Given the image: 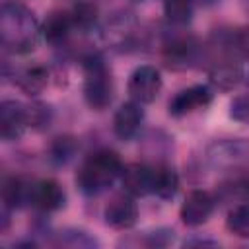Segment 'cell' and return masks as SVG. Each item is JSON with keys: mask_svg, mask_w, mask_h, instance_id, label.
<instances>
[{"mask_svg": "<svg viewBox=\"0 0 249 249\" xmlns=\"http://www.w3.org/2000/svg\"><path fill=\"white\" fill-rule=\"evenodd\" d=\"M41 35V23L35 14L21 2L8 0L0 10V45L6 53L27 54L31 53Z\"/></svg>", "mask_w": 249, "mask_h": 249, "instance_id": "cell-1", "label": "cell"}, {"mask_svg": "<svg viewBox=\"0 0 249 249\" xmlns=\"http://www.w3.org/2000/svg\"><path fill=\"white\" fill-rule=\"evenodd\" d=\"M123 160L113 150H97L89 154L76 173V185L86 196H95L113 187L123 173Z\"/></svg>", "mask_w": 249, "mask_h": 249, "instance_id": "cell-2", "label": "cell"}, {"mask_svg": "<svg viewBox=\"0 0 249 249\" xmlns=\"http://www.w3.org/2000/svg\"><path fill=\"white\" fill-rule=\"evenodd\" d=\"M80 62H82V70H84V84H82L84 101L93 111L107 109L113 101L115 88H113L111 70H109L103 54L97 51H88L80 56Z\"/></svg>", "mask_w": 249, "mask_h": 249, "instance_id": "cell-3", "label": "cell"}, {"mask_svg": "<svg viewBox=\"0 0 249 249\" xmlns=\"http://www.w3.org/2000/svg\"><path fill=\"white\" fill-rule=\"evenodd\" d=\"M210 167L226 173L249 171V138H220L206 146Z\"/></svg>", "mask_w": 249, "mask_h": 249, "instance_id": "cell-4", "label": "cell"}, {"mask_svg": "<svg viewBox=\"0 0 249 249\" xmlns=\"http://www.w3.org/2000/svg\"><path fill=\"white\" fill-rule=\"evenodd\" d=\"M161 56L173 70H187L202 62V43L189 35L167 31L161 39Z\"/></svg>", "mask_w": 249, "mask_h": 249, "instance_id": "cell-5", "label": "cell"}, {"mask_svg": "<svg viewBox=\"0 0 249 249\" xmlns=\"http://www.w3.org/2000/svg\"><path fill=\"white\" fill-rule=\"evenodd\" d=\"M161 86H163V78L160 70L152 64H140L130 72L126 82V91L132 101L140 105H148L156 101V97L161 91Z\"/></svg>", "mask_w": 249, "mask_h": 249, "instance_id": "cell-6", "label": "cell"}, {"mask_svg": "<svg viewBox=\"0 0 249 249\" xmlns=\"http://www.w3.org/2000/svg\"><path fill=\"white\" fill-rule=\"evenodd\" d=\"M142 29L136 21V18L128 12H121L117 16H113L107 25L103 27V37L107 41V45H111L117 51H128L134 49L140 41Z\"/></svg>", "mask_w": 249, "mask_h": 249, "instance_id": "cell-7", "label": "cell"}, {"mask_svg": "<svg viewBox=\"0 0 249 249\" xmlns=\"http://www.w3.org/2000/svg\"><path fill=\"white\" fill-rule=\"evenodd\" d=\"M212 88L206 84H195L189 88L179 89L167 103V113L173 119H181L187 115H193L200 109H206L212 103Z\"/></svg>", "mask_w": 249, "mask_h": 249, "instance_id": "cell-8", "label": "cell"}, {"mask_svg": "<svg viewBox=\"0 0 249 249\" xmlns=\"http://www.w3.org/2000/svg\"><path fill=\"white\" fill-rule=\"evenodd\" d=\"M29 126V107L16 99L0 103V136L4 142H14L23 136Z\"/></svg>", "mask_w": 249, "mask_h": 249, "instance_id": "cell-9", "label": "cell"}, {"mask_svg": "<svg viewBox=\"0 0 249 249\" xmlns=\"http://www.w3.org/2000/svg\"><path fill=\"white\" fill-rule=\"evenodd\" d=\"M216 204L218 202H216V196L212 193L202 191V189H193L185 196V200L179 208V218L185 226L198 228L210 220Z\"/></svg>", "mask_w": 249, "mask_h": 249, "instance_id": "cell-10", "label": "cell"}, {"mask_svg": "<svg viewBox=\"0 0 249 249\" xmlns=\"http://www.w3.org/2000/svg\"><path fill=\"white\" fill-rule=\"evenodd\" d=\"M103 222L113 230H130L138 222V204L132 195H115L103 208Z\"/></svg>", "mask_w": 249, "mask_h": 249, "instance_id": "cell-11", "label": "cell"}, {"mask_svg": "<svg viewBox=\"0 0 249 249\" xmlns=\"http://www.w3.org/2000/svg\"><path fill=\"white\" fill-rule=\"evenodd\" d=\"M31 206L41 214H53L66 206V193L54 179L33 181L31 187Z\"/></svg>", "mask_w": 249, "mask_h": 249, "instance_id": "cell-12", "label": "cell"}, {"mask_svg": "<svg viewBox=\"0 0 249 249\" xmlns=\"http://www.w3.org/2000/svg\"><path fill=\"white\" fill-rule=\"evenodd\" d=\"M72 33H76V29L70 10H54L41 23V35L51 47H58V49L66 47Z\"/></svg>", "mask_w": 249, "mask_h": 249, "instance_id": "cell-13", "label": "cell"}, {"mask_svg": "<svg viewBox=\"0 0 249 249\" xmlns=\"http://www.w3.org/2000/svg\"><path fill=\"white\" fill-rule=\"evenodd\" d=\"M123 191L136 196L152 195L154 191V163H128L121 173Z\"/></svg>", "mask_w": 249, "mask_h": 249, "instance_id": "cell-14", "label": "cell"}, {"mask_svg": "<svg viewBox=\"0 0 249 249\" xmlns=\"http://www.w3.org/2000/svg\"><path fill=\"white\" fill-rule=\"evenodd\" d=\"M142 121H144L142 105L136 103V101H132V99L130 101H124L115 111V117H113V132H115V136L119 140L128 142V140H132L140 132Z\"/></svg>", "mask_w": 249, "mask_h": 249, "instance_id": "cell-15", "label": "cell"}, {"mask_svg": "<svg viewBox=\"0 0 249 249\" xmlns=\"http://www.w3.org/2000/svg\"><path fill=\"white\" fill-rule=\"evenodd\" d=\"M31 187L33 181L10 175L2 183V206L8 210H19L25 206H31Z\"/></svg>", "mask_w": 249, "mask_h": 249, "instance_id": "cell-16", "label": "cell"}, {"mask_svg": "<svg viewBox=\"0 0 249 249\" xmlns=\"http://www.w3.org/2000/svg\"><path fill=\"white\" fill-rule=\"evenodd\" d=\"M216 202H249V171H233L230 173L216 189Z\"/></svg>", "mask_w": 249, "mask_h": 249, "instance_id": "cell-17", "label": "cell"}, {"mask_svg": "<svg viewBox=\"0 0 249 249\" xmlns=\"http://www.w3.org/2000/svg\"><path fill=\"white\" fill-rule=\"evenodd\" d=\"M14 82L18 84V88L27 93V95H39L47 84H49V68L43 66V64H33V66H25V68H19L16 70L14 74Z\"/></svg>", "mask_w": 249, "mask_h": 249, "instance_id": "cell-18", "label": "cell"}, {"mask_svg": "<svg viewBox=\"0 0 249 249\" xmlns=\"http://www.w3.org/2000/svg\"><path fill=\"white\" fill-rule=\"evenodd\" d=\"M179 191V175L167 163H154V191L152 195L169 200Z\"/></svg>", "mask_w": 249, "mask_h": 249, "instance_id": "cell-19", "label": "cell"}, {"mask_svg": "<svg viewBox=\"0 0 249 249\" xmlns=\"http://www.w3.org/2000/svg\"><path fill=\"white\" fill-rule=\"evenodd\" d=\"M70 16L74 21V29L78 33H88L97 23L99 8H97L95 0H76L74 6L70 8Z\"/></svg>", "mask_w": 249, "mask_h": 249, "instance_id": "cell-20", "label": "cell"}, {"mask_svg": "<svg viewBox=\"0 0 249 249\" xmlns=\"http://www.w3.org/2000/svg\"><path fill=\"white\" fill-rule=\"evenodd\" d=\"M76 152H78V140L74 136L62 134L53 138L47 150V158L53 165H66L70 160H74Z\"/></svg>", "mask_w": 249, "mask_h": 249, "instance_id": "cell-21", "label": "cell"}, {"mask_svg": "<svg viewBox=\"0 0 249 249\" xmlns=\"http://www.w3.org/2000/svg\"><path fill=\"white\" fill-rule=\"evenodd\" d=\"M53 243L60 245V247H74V249L76 247L89 249V247H97L99 245V241L91 233H88L84 230H78V228H64V230L56 231L54 237H53Z\"/></svg>", "mask_w": 249, "mask_h": 249, "instance_id": "cell-22", "label": "cell"}, {"mask_svg": "<svg viewBox=\"0 0 249 249\" xmlns=\"http://www.w3.org/2000/svg\"><path fill=\"white\" fill-rule=\"evenodd\" d=\"M196 0H163V16L173 27H183L193 19Z\"/></svg>", "mask_w": 249, "mask_h": 249, "instance_id": "cell-23", "label": "cell"}, {"mask_svg": "<svg viewBox=\"0 0 249 249\" xmlns=\"http://www.w3.org/2000/svg\"><path fill=\"white\" fill-rule=\"evenodd\" d=\"M226 228L239 239H249V202L233 204L226 218Z\"/></svg>", "mask_w": 249, "mask_h": 249, "instance_id": "cell-24", "label": "cell"}, {"mask_svg": "<svg viewBox=\"0 0 249 249\" xmlns=\"http://www.w3.org/2000/svg\"><path fill=\"white\" fill-rule=\"evenodd\" d=\"M230 119L241 124H249V93H239L230 101Z\"/></svg>", "mask_w": 249, "mask_h": 249, "instance_id": "cell-25", "label": "cell"}, {"mask_svg": "<svg viewBox=\"0 0 249 249\" xmlns=\"http://www.w3.org/2000/svg\"><path fill=\"white\" fill-rule=\"evenodd\" d=\"M27 107H29V126L31 128L41 130V128L49 126L53 113L45 103H29Z\"/></svg>", "mask_w": 249, "mask_h": 249, "instance_id": "cell-26", "label": "cell"}, {"mask_svg": "<svg viewBox=\"0 0 249 249\" xmlns=\"http://www.w3.org/2000/svg\"><path fill=\"white\" fill-rule=\"evenodd\" d=\"M231 43H233V49L235 53L249 60V25H241L237 29H231Z\"/></svg>", "mask_w": 249, "mask_h": 249, "instance_id": "cell-27", "label": "cell"}, {"mask_svg": "<svg viewBox=\"0 0 249 249\" xmlns=\"http://www.w3.org/2000/svg\"><path fill=\"white\" fill-rule=\"evenodd\" d=\"M173 230L169 228H158L150 233H146V245L148 247H165L169 243H173Z\"/></svg>", "mask_w": 249, "mask_h": 249, "instance_id": "cell-28", "label": "cell"}, {"mask_svg": "<svg viewBox=\"0 0 249 249\" xmlns=\"http://www.w3.org/2000/svg\"><path fill=\"white\" fill-rule=\"evenodd\" d=\"M185 245H218V241H212V239H187Z\"/></svg>", "mask_w": 249, "mask_h": 249, "instance_id": "cell-29", "label": "cell"}, {"mask_svg": "<svg viewBox=\"0 0 249 249\" xmlns=\"http://www.w3.org/2000/svg\"><path fill=\"white\" fill-rule=\"evenodd\" d=\"M196 2H202L204 6H210V4H214V2H218V0H196Z\"/></svg>", "mask_w": 249, "mask_h": 249, "instance_id": "cell-30", "label": "cell"}, {"mask_svg": "<svg viewBox=\"0 0 249 249\" xmlns=\"http://www.w3.org/2000/svg\"><path fill=\"white\" fill-rule=\"evenodd\" d=\"M245 2V6H247V10H249V0H243Z\"/></svg>", "mask_w": 249, "mask_h": 249, "instance_id": "cell-31", "label": "cell"}, {"mask_svg": "<svg viewBox=\"0 0 249 249\" xmlns=\"http://www.w3.org/2000/svg\"><path fill=\"white\" fill-rule=\"evenodd\" d=\"M136 2H142V0H136Z\"/></svg>", "mask_w": 249, "mask_h": 249, "instance_id": "cell-32", "label": "cell"}]
</instances>
